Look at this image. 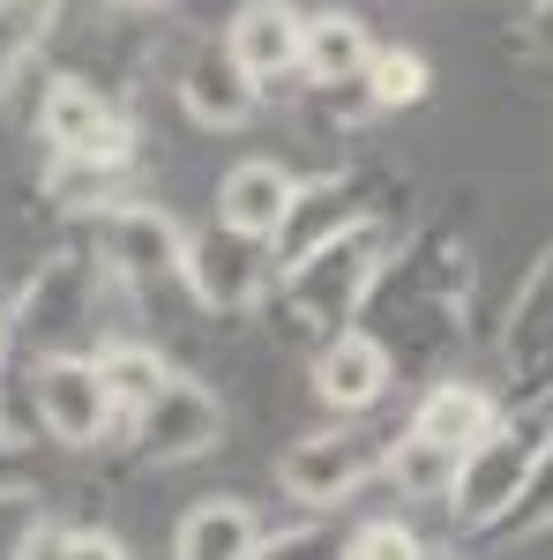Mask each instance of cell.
<instances>
[{
  "label": "cell",
  "mask_w": 553,
  "mask_h": 560,
  "mask_svg": "<svg viewBox=\"0 0 553 560\" xmlns=\"http://www.w3.org/2000/svg\"><path fill=\"white\" fill-rule=\"evenodd\" d=\"M471 322H479V255H471V240L457 224H412L396 240L359 329H375L396 351V374L404 366L449 374V351L471 337Z\"/></svg>",
  "instance_id": "cell-1"
},
{
  "label": "cell",
  "mask_w": 553,
  "mask_h": 560,
  "mask_svg": "<svg viewBox=\"0 0 553 560\" xmlns=\"http://www.w3.org/2000/svg\"><path fill=\"white\" fill-rule=\"evenodd\" d=\"M396 240H404V232H396L389 217H375V224H352L337 240L307 247L299 261H285V269H277V292L262 306L269 329H277L285 345H307V351H322L337 329H359L389 255H396Z\"/></svg>",
  "instance_id": "cell-2"
},
{
  "label": "cell",
  "mask_w": 553,
  "mask_h": 560,
  "mask_svg": "<svg viewBox=\"0 0 553 560\" xmlns=\"http://www.w3.org/2000/svg\"><path fill=\"white\" fill-rule=\"evenodd\" d=\"M546 433H553V404H509V419L486 433L479 448H464L457 464V486L441 501V516L457 538H502L523 501V486L546 456Z\"/></svg>",
  "instance_id": "cell-3"
},
{
  "label": "cell",
  "mask_w": 553,
  "mask_h": 560,
  "mask_svg": "<svg viewBox=\"0 0 553 560\" xmlns=\"http://www.w3.org/2000/svg\"><path fill=\"white\" fill-rule=\"evenodd\" d=\"M105 292H120L97 255H90L83 240H68V247H53V255L23 277V292L8 306V345L23 351V366L31 359H53V351H76V337L90 329V314Z\"/></svg>",
  "instance_id": "cell-4"
},
{
  "label": "cell",
  "mask_w": 553,
  "mask_h": 560,
  "mask_svg": "<svg viewBox=\"0 0 553 560\" xmlns=\"http://www.w3.org/2000/svg\"><path fill=\"white\" fill-rule=\"evenodd\" d=\"M382 464H389V433L359 427V419H337V427L299 433L292 448L277 456V493L292 501L299 516H337L367 486H382Z\"/></svg>",
  "instance_id": "cell-5"
},
{
  "label": "cell",
  "mask_w": 553,
  "mask_h": 560,
  "mask_svg": "<svg viewBox=\"0 0 553 560\" xmlns=\"http://www.w3.org/2000/svg\"><path fill=\"white\" fill-rule=\"evenodd\" d=\"M38 142L45 158H97V165H142V128L113 83H90L83 68H60L38 90Z\"/></svg>",
  "instance_id": "cell-6"
},
{
  "label": "cell",
  "mask_w": 553,
  "mask_h": 560,
  "mask_svg": "<svg viewBox=\"0 0 553 560\" xmlns=\"http://www.w3.org/2000/svg\"><path fill=\"white\" fill-rule=\"evenodd\" d=\"M76 240L97 255V269H105L120 292H158V284H180V269H187V232H180V217H172L165 202H150V195H128V202H113V210L83 217Z\"/></svg>",
  "instance_id": "cell-7"
},
{
  "label": "cell",
  "mask_w": 553,
  "mask_h": 560,
  "mask_svg": "<svg viewBox=\"0 0 553 560\" xmlns=\"http://www.w3.org/2000/svg\"><path fill=\"white\" fill-rule=\"evenodd\" d=\"M180 292L217 322H255L269 306V292H277V247L232 232V224H203V232H187Z\"/></svg>",
  "instance_id": "cell-8"
},
{
  "label": "cell",
  "mask_w": 553,
  "mask_h": 560,
  "mask_svg": "<svg viewBox=\"0 0 553 560\" xmlns=\"http://www.w3.org/2000/svg\"><path fill=\"white\" fill-rule=\"evenodd\" d=\"M389 165H375V158H352V165H330V173H307L292 195V210H285V224H277V269L285 261H299L307 247H322V240H337V232H352V224H375V217H389ZM396 224V217H389Z\"/></svg>",
  "instance_id": "cell-9"
},
{
  "label": "cell",
  "mask_w": 553,
  "mask_h": 560,
  "mask_svg": "<svg viewBox=\"0 0 553 560\" xmlns=\"http://www.w3.org/2000/svg\"><path fill=\"white\" fill-rule=\"evenodd\" d=\"M23 388H31V419H38L45 441L60 448H105L113 427H120V404L113 388L97 382V359L90 351H53V359H31L23 366Z\"/></svg>",
  "instance_id": "cell-10"
},
{
  "label": "cell",
  "mask_w": 553,
  "mask_h": 560,
  "mask_svg": "<svg viewBox=\"0 0 553 560\" xmlns=\"http://www.w3.org/2000/svg\"><path fill=\"white\" fill-rule=\"evenodd\" d=\"M135 441V456L142 464H158V471H180V464H203V456H217L224 448V433H232V419H224V404H217V388H203L195 374H172L135 419H120Z\"/></svg>",
  "instance_id": "cell-11"
},
{
  "label": "cell",
  "mask_w": 553,
  "mask_h": 560,
  "mask_svg": "<svg viewBox=\"0 0 553 560\" xmlns=\"http://www.w3.org/2000/svg\"><path fill=\"white\" fill-rule=\"evenodd\" d=\"M494 351H502V366L516 374L509 404H553V240L539 247V261L523 269L509 314H502V329H494Z\"/></svg>",
  "instance_id": "cell-12"
},
{
  "label": "cell",
  "mask_w": 553,
  "mask_h": 560,
  "mask_svg": "<svg viewBox=\"0 0 553 560\" xmlns=\"http://www.w3.org/2000/svg\"><path fill=\"white\" fill-rule=\"evenodd\" d=\"M172 97H180V113L195 120L203 135H240L262 120V105H269V90L224 52V38H203L187 60H180V75H172Z\"/></svg>",
  "instance_id": "cell-13"
},
{
  "label": "cell",
  "mask_w": 553,
  "mask_h": 560,
  "mask_svg": "<svg viewBox=\"0 0 553 560\" xmlns=\"http://www.w3.org/2000/svg\"><path fill=\"white\" fill-rule=\"evenodd\" d=\"M307 382H314V404H322L330 419H367L389 388H396V351H389L375 329H337L330 345L314 351Z\"/></svg>",
  "instance_id": "cell-14"
},
{
  "label": "cell",
  "mask_w": 553,
  "mask_h": 560,
  "mask_svg": "<svg viewBox=\"0 0 553 560\" xmlns=\"http://www.w3.org/2000/svg\"><path fill=\"white\" fill-rule=\"evenodd\" d=\"M502 419H509V396L494 382H479V374H457V366H449V374H434V382L419 388V404H412L404 427L419 433V441H441V448L464 456V448H479Z\"/></svg>",
  "instance_id": "cell-15"
},
{
  "label": "cell",
  "mask_w": 553,
  "mask_h": 560,
  "mask_svg": "<svg viewBox=\"0 0 553 560\" xmlns=\"http://www.w3.org/2000/svg\"><path fill=\"white\" fill-rule=\"evenodd\" d=\"M299 31H307V8H292V0H240L224 15V52L262 90H277L299 75Z\"/></svg>",
  "instance_id": "cell-16"
},
{
  "label": "cell",
  "mask_w": 553,
  "mask_h": 560,
  "mask_svg": "<svg viewBox=\"0 0 553 560\" xmlns=\"http://www.w3.org/2000/svg\"><path fill=\"white\" fill-rule=\"evenodd\" d=\"M262 509L247 493H203L172 523V560H255L262 553Z\"/></svg>",
  "instance_id": "cell-17"
},
{
  "label": "cell",
  "mask_w": 553,
  "mask_h": 560,
  "mask_svg": "<svg viewBox=\"0 0 553 560\" xmlns=\"http://www.w3.org/2000/svg\"><path fill=\"white\" fill-rule=\"evenodd\" d=\"M292 195H299L292 165H277V158H240V165H224V179H217V224H232V232H247V240H277Z\"/></svg>",
  "instance_id": "cell-18"
},
{
  "label": "cell",
  "mask_w": 553,
  "mask_h": 560,
  "mask_svg": "<svg viewBox=\"0 0 553 560\" xmlns=\"http://www.w3.org/2000/svg\"><path fill=\"white\" fill-rule=\"evenodd\" d=\"M375 60V31L359 8H314L307 31H299V83L307 90H344L367 75Z\"/></svg>",
  "instance_id": "cell-19"
},
{
  "label": "cell",
  "mask_w": 553,
  "mask_h": 560,
  "mask_svg": "<svg viewBox=\"0 0 553 560\" xmlns=\"http://www.w3.org/2000/svg\"><path fill=\"white\" fill-rule=\"evenodd\" d=\"M90 359H97V382L113 388L120 419H135V411H142V404H150V396L180 374L158 337H128V329H120V337H97V351H90Z\"/></svg>",
  "instance_id": "cell-20"
},
{
  "label": "cell",
  "mask_w": 553,
  "mask_h": 560,
  "mask_svg": "<svg viewBox=\"0 0 553 560\" xmlns=\"http://www.w3.org/2000/svg\"><path fill=\"white\" fill-rule=\"evenodd\" d=\"M38 195L53 202L60 217H97L113 210V202H128L135 195V165H97V158H45V179Z\"/></svg>",
  "instance_id": "cell-21"
},
{
  "label": "cell",
  "mask_w": 553,
  "mask_h": 560,
  "mask_svg": "<svg viewBox=\"0 0 553 560\" xmlns=\"http://www.w3.org/2000/svg\"><path fill=\"white\" fill-rule=\"evenodd\" d=\"M457 448H441V441H419V433H389V464H382V486L396 501H449V486H457Z\"/></svg>",
  "instance_id": "cell-22"
},
{
  "label": "cell",
  "mask_w": 553,
  "mask_h": 560,
  "mask_svg": "<svg viewBox=\"0 0 553 560\" xmlns=\"http://www.w3.org/2000/svg\"><path fill=\"white\" fill-rule=\"evenodd\" d=\"M60 8L68 0H0V113H8V97L23 83V68L38 60V45L53 38Z\"/></svg>",
  "instance_id": "cell-23"
},
{
  "label": "cell",
  "mask_w": 553,
  "mask_h": 560,
  "mask_svg": "<svg viewBox=\"0 0 553 560\" xmlns=\"http://www.w3.org/2000/svg\"><path fill=\"white\" fill-rule=\"evenodd\" d=\"M359 90L375 97V113H412V105H426V90H434V68H426L419 45H375Z\"/></svg>",
  "instance_id": "cell-24"
},
{
  "label": "cell",
  "mask_w": 553,
  "mask_h": 560,
  "mask_svg": "<svg viewBox=\"0 0 553 560\" xmlns=\"http://www.w3.org/2000/svg\"><path fill=\"white\" fill-rule=\"evenodd\" d=\"M344 538L352 530H337L330 516H292V523H277V530H262L255 560H344Z\"/></svg>",
  "instance_id": "cell-25"
},
{
  "label": "cell",
  "mask_w": 553,
  "mask_h": 560,
  "mask_svg": "<svg viewBox=\"0 0 553 560\" xmlns=\"http://www.w3.org/2000/svg\"><path fill=\"white\" fill-rule=\"evenodd\" d=\"M344 560H434V553H426V538L404 516H375L344 538Z\"/></svg>",
  "instance_id": "cell-26"
},
{
  "label": "cell",
  "mask_w": 553,
  "mask_h": 560,
  "mask_svg": "<svg viewBox=\"0 0 553 560\" xmlns=\"http://www.w3.org/2000/svg\"><path fill=\"white\" fill-rule=\"evenodd\" d=\"M553 530V433H546V456H539V471L523 486V501H516V516L502 538H546Z\"/></svg>",
  "instance_id": "cell-27"
},
{
  "label": "cell",
  "mask_w": 553,
  "mask_h": 560,
  "mask_svg": "<svg viewBox=\"0 0 553 560\" xmlns=\"http://www.w3.org/2000/svg\"><path fill=\"white\" fill-rule=\"evenodd\" d=\"M68 546H76V523L68 516H31L23 530H15V546H8V560H68Z\"/></svg>",
  "instance_id": "cell-28"
},
{
  "label": "cell",
  "mask_w": 553,
  "mask_h": 560,
  "mask_svg": "<svg viewBox=\"0 0 553 560\" xmlns=\"http://www.w3.org/2000/svg\"><path fill=\"white\" fill-rule=\"evenodd\" d=\"M23 501H45V471L23 441L0 448V509H23Z\"/></svg>",
  "instance_id": "cell-29"
},
{
  "label": "cell",
  "mask_w": 553,
  "mask_h": 560,
  "mask_svg": "<svg viewBox=\"0 0 553 560\" xmlns=\"http://www.w3.org/2000/svg\"><path fill=\"white\" fill-rule=\"evenodd\" d=\"M68 560H135V553H128V538H120V530H105V523H76Z\"/></svg>",
  "instance_id": "cell-30"
},
{
  "label": "cell",
  "mask_w": 553,
  "mask_h": 560,
  "mask_svg": "<svg viewBox=\"0 0 553 560\" xmlns=\"http://www.w3.org/2000/svg\"><path fill=\"white\" fill-rule=\"evenodd\" d=\"M523 45H531L539 60H553V0H531V15H523Z\"/></svg>",
  "instance_id": "cell-31"
},
{
  "label": "cell",
  "mask_w": 553,
  "mask_h": 560,
  "mask_svg": "<svg viewBox=\"0 0 553 560\" xmlns=\"http://www.w3.org/2000/svg\"><path fill=\"white\" fill-rule=\"evenodd\" d=\"M8 441H15V427H8V411H0V448H8Z\"/></svg>",
  "instance_id": "cell-32"
},
{
  "label": "cell",
  "mask_w": 553,
  "mask_h": 560,
  "mask_svg": "<svg viewBox=\"0 0 553 560\" xmlns=\"http://www.w3.org/2000/svg\"><path fill=\"white\" fill-rule=\"evenodd\" d=\"M120 8H165V0H120Z\"/></svg>",
  "instance_id": "cell-33"
},
{
  "label": "cell",
  "mask_w": 553,
  "mask_h": 560,
  "mask_svg": "<svg viewBox=\"0 0 553 560\" xmlns=\"http://www.w3.org/2000/svg\"><path fill=\"white\" fill-rule=\"evenodd\" d=\"M0 351H8V306H0Z\"/></svg>",
  "instance_id": "cell-34"
}]
</instances>
